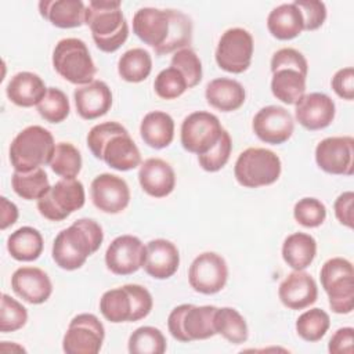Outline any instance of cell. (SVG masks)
I'll use <instances>...</instances> for the list:
<instances>
[{
    "mask_svg": "<svg viewBox=\"0 0 354 354\" xmlns=\"http://www.w3.org/2000/svg\"><path fill=\"white\" fill-rule=\"evenodd\" d=\"M47 87L43 79L33 72L15 73L6 87L8 100L17 106L29 108L37 105L46 95Z\"/></svg>",
    "mask_w": 354,
    "mask_h": 354,
    "instance_id": "27",
    "label": "cell"
},
{
    "mask_svg": "<svg viewBox=\"0 0 354 354\" xmlns=\"http://www.w3.org/2000/svg\"><path fill=\"white\" fill-rule=\"evenodd\" d=\"M318 167L329 174L351 176L354 171V138L350 136L326 137L315 148Z\"/></svg>",
    "mask_w": 354,
    "mask_h": 354,
    "instance_id": "16",
    "label": "cell"
},
{
    "mask_svg": "<svg viewBox=\"0 0 354 354\" xmlns=\"http://www.w3.org/2000/svg\"><path fill=\"white\" fill-rule=\"evenodd\" d=\"M153 88L158 97L163 100H174L183 95L189 87L184 75L174 66H169L156 75Z\"/></svg>",
    "mask_w": 354,
    "mask_h": 354,
    "instance_id": "42",
    "label": "cell"
},
{
    "mask_svg": "<svg viewBox=\"0 0 354 354\" xmlns=\"http://www.w3.org/2000/svg\"><path fill=\"white\" fill-rule=\"evenodd\" d=\"M84 202L83 184L76 178H61L37 201V210L50 221H62L83 207Z\"/></svg>",
    "mask_w": 354,
    "mask_h": 354,
    "instance_id": "10",
    "label": "cell"
},
{
    "mask_svg": "<svg viewBox=\"0 0 354 354\" xmlns=\"http://www.w3.org/2000/svg\"><path fill=\"white\" fill-rule=\"evenodd\" d=\"M100 160L119 171L133 170L141 165V153L126 127L113 133L102 145Z\"/></svg>",
    "mask_w": 354,
    "mask_h": 354,
    "instance_id": "20",
    "label": "cell"
},
{
    "mask_svg": "<svg viewBox=\"0 0 354 354\" xmlns=\"http://www.w3.org/2000/svg\"><path fill=\"white\" fill-rule=\"evenodd\" d=\"M205 97L207 104L214 109L221 112H232L243 105L246 91L238 80L230 77H217L206 84Z\"/></svg>",
    "mask_w": 354,
    "mask_h": 354,
    "instance_id": "28",
    "label": "cell"
},
{
    "mask_svg": "<svg viewBox=\"0 0 354 354\" xmlns=\"http://www.w3.org/2000/svg\"><path fill=\"white\" fill-rule=\"evenodd\" d=\"M14 293L30 304H41L53 293V283L47 272L37 267H19L11 277Z\"/></svg>",
    "mask_w": 354,
    "mask_h": 354,
    "instance_id": "22",
    "label": "cell"
},
{
    "mask_svg": "<svg viewBox=\"0 0 354 354\" xmlns=\"http://www.w3.org/2000/svg\"><path fill=\"white\" fill-rule=\"evenodd\" d=\"M145 245L134 235L116 236L105 252L106 268L115 275H130L144 267Z\"/></svg>",
    "mask_w": 354,
    "mask_h": 354,
    "instance_id": "15",
    "label": "cell"
},
{
    "mask_svg": "<svg viewBox=\"0 0 354 354\" xmlns=\"http://www.w3.org/2000/svg\"><path fill=\"white\" fill-rule=\"evenodd\" d=\"M216 310V306L180 304L174 307L167 317L170 335L181 343L213 337L217 335L214 329Z\"/></svg>",
    "mask_w": 354,
    "mask_h": 354,
    "instance_id": "8",
    "label": "cell"
},
{
    "mask_svg": "<svg viewBox=\"0 0 354 354\" xmlns=\"http://www.w3.org/2000/svg\"><path fill=\"white\" fill-rule=\"evenodd\" d=\"M53 66L61 77L77 86L91 83L97 72L86 43L77 37L61 39L55 44Z\"/></svg>",
    "mask_w": 354,
    "mask_h": 354,
    "instance_id": "6",
    "label": "cell"
},
{
    "mask_svg": "<svg viewBox=\"0 0 354 354\" xmlns=\"http://www.w3.org/2000/svg\"><path fill=\"white\" fill-rule=\"evenodd\" d=\"M282 170L279 156L267 148H246L234 166L236 181L245 188H259L274 184Z\"/></svg>",
    "mask_w": 354,
    "mask_h": 354,
    "instance_id": "7",
    "label": "cell"
},
{
    "mask_svg": "<svg viewBox=\"0 0 354 354\" xmlns=\"http://www.w3.org/2000/svg\"><path fill=\"white\" fill-rule=\"evenodd\" d=\"M152 307V295L147 288L137 283L109 289L100 299V311L112 324L140 321L151 313Z\"/></svg>",
    "mask_w": 354,
    "mask_h": 354,
    "instance_id": "4",
    "label": "cell"
},
{
    "mask_svg": "<svg viewBox=\"0 0 354 354\" xmlns=\"http://www.w3.org/2000/svg\"><path fill=\"white\" fill-rule=\"evenodd\" d=\"M169 30L170 18L167 10L142 7L137 10L133 17V32L141 41L151 46L153 50L165 44Z\"/></svg>",
    "mask_w": 354,
    "mask_h": 354,
    "instance_id": "23",
    "label": "cell"
},
{
    "mask_svg": "<svg viewBox=\"0 0 354 354\" xmlns=\"http://www.w3.org/2000/svg\"><path fill=\"white\" fill-rule=\"evenodd\" d=\"M77 115L84 120H93L108 113L112 106V91L102 80H93L73 91Z\"/></svg>",
    "mask_w": 354,
    "mask_h": 354,
    "instance_id": "25",
    "label": "cell"
},
{
    "mask_svg": "<svg viewBox=\"0 0 354 354\" xmlns=\"http://www.w3.org/2000/svg\"><path fill=\"white\" fill-rule=\"evenodd\" d=\"M272 95L288 105H295L306 94L308 64L306 57L293 47L277 50L271 58Z\"/></svg>",
    "mask_w": 354,
    "mask_h": 354,
    "instance_id": "3",
    "label": "cell"
},
{
    "mask_svg": "<svg viewBox=\"0 0 354 354\" xmlns=\"http://www.w3.org/2000/svg\"><path fill=\"white\" fill-rule=\"evenodd\" d=\"M304 21V30H315L321 28L326 19V6L319 0H295L293 1Z\"/></svg>",
    "mask_w": 354,
    "mask_h": 354,
    "instance_id": "47",
    "label": "cell"
},
{
    "mask_svg": "<svg viewBox=\"0 0 354 354\" xmlns=\"http://www.w3.org/2000/svg\"><path fill=\"white\" fill-rule=\"evenodd\" d=\"M170 66H174L184 75L189 88L195 87L202 80V62L196 53L189 47L176 51L171 57Z\"/></svg>",
    "mask_w": 354,
    "mask_h": 354,
    "instance_id": "44",
    "label": "cell"
},
{
    "mask_svg": "<svg viewBox=\"0 0 354 354\" xmlns=\"http://www.w3.org/2000/svg\"><path fill=\"white\" fill-rule=\"evenodd\" d=\"M253 48V37L246 29L230 28L221 35L214 58L220 69L238 75L250 66Z\"/></svg>",
    "mask_w": 354,
    "mask_h": 354,
    "instance_id": "12",
    "label": "cell"
},
{
    "mask_svg": "<svg viewBox=\"0 0 354 354\" xmlns=\"http://www.w3.org/2000/svg\"><path fill=\"white\" fill-rule=\"evenodd\" d=\"M11 185L14 192L25 201H39L51 187L47 173L41 167L25 173L14 171Z\"/></svg>",
    "mask_w": 354,
    "mask_h": 354,
    "instance_id": "37",
    "label": "cell"
},
{
    "mask_svg": "<svg viewBox=\"0 0 354 354\" xmlns=\"http://www.w3.org/2000/svg\"><path fill=\"white\" fill-rule=\"evenodd\" d=\"M281 303L290 310H303L317 301L318 286L304 270H293L279 285Z\"/></svg>",
    "mask_w": 354,
    "mask_h": 354,
    "instance_id": "21",
    "label": "cell"
},
{
    "mask_svg": "<svg viewBox=\"0 0 354 354\" xmlns=\"http://www.w3.org/2000/svg\"><path fill=\"white\" fill-rule=\"evenodd\" d=\"M138 181L142 191L149 196L165 198L176 187V173L166 160L148 158L140 165Z\"/></svg>",
    "mask_w": 354,
    "mask_h": 354,
    "instance_id": "24",
    "label": "cell"
},
{
    "mask_svg": "<svg viewBox=\"0 0 354 354\" xmlns=\"http://www.w3.org/2000/svg\"><path fill=\"white\" fill-rule=\"evenodd\" d=\"M147 257L144 263L145 272L155 279H167L173 277L180 266V253L177 246L167 239H152L145 245Z\"/></svg>",
    "mask_w": 354,
    "mask_h": 354,
    "instance_id": "26",
    "label": "cell"
},
{
    "mask_svg": "<svg viewBox=\"0 0 354 354\" xmlns=\"http://www.w3.org/2000/svg\"><path fill=\"white\" fill-rule=\"evenodd\" d=\"M41 234L29 225L21 227L7 238V250L18 261L37 260L43 252Z\"/></svg>",
    "mask_w": 354,
    "mask_h": 354,
    "instance_id": "33",
    "label": "cell"
},
{
    "mask_svg": "<svg viewBox=\"0 0 354 354\" xmlns=\"http://www.w3.org/2000/svg\"><path fill=\"white\" fill-rule=\"evenodd\" d=\"M252 129L263 142L279 145L292 137L295 122L289 111L283 106L268 105L254 115Z\"/></svg>",
    "mask_w": 354,
    "mask_h": 354,
    "instance_id": "17",
    "label": "cell"
},
{
    "mask_svg": "<svg viewBox=\"0 0 354 354\" xmlns=\"http://www.w3.org/2000/svg\"><path fill=\"white\" fill-rule=\"evenodd\" d=\"M330 84L340 98L351 101L354 98V69L351 66L339 69L333 75Z\"/></svg>",
    "mask_w": 354,
    "mask_h": 354,
    "instance_id": "49",
    "label": "cell"
},
{
    "mask_svg": "<svg viewBox=\"0 0 354 354\" xmlns=\"http://www.w3.org/2000/svg\"><path fill=\"white\" fill-rule=\"evenodd\" d=\"M123 126L118 122H104L100 124H95L90 129L88 134H87V147L91 151V153L94 155V158L100 159V153H101V148L104 145V142L118 130H120Z\"/></svg>",
    "mask_w": 354,
    "mask_h": 354,
    "instance_id": "48",
    "label": "cell"
},
{
    "mask_svg": "<svg viewBox=\"0 0 354 354\" xmlns=\"http://www.w3.org/2000/svg\"><path fill=\"white\" fill-rule=\"evenodd\" d=\"M127 347L131 354H163L166 337L155 326H140L130 335Z\"/></svg>",
    "mask_w": 354,
    "mask_h": 354,
    "instance_id": "40",
    "label": "cell"
},
{
    "mask_svg": "<svg viewBox=\"0 0 354 354\" xmlns=\"http://www.w3.org/2000/svg\"><path fill=\"white\" fill-rule=\"evenodd\" d=\"M48 166L62 178H76L82 170V155L73 144L57 142Z\"/></svg>",
    "mask_w": 354,
    "mask_h": 354,
    "instance_id": "39",
    "label": "cell"
},
{
    "mask_svg": "<svg viewBox=\"0 0 354 354\" xmlns=\"http://www.w3.org/2000/svg\"><path fill=\"white\" fill-rule=\"evenodd\" d=\"M167 12L170 18L169 36L165 44L155 50L156 55H166L170 53H176L181 48H187L192 41L191 19L184 12L177 10H167Z\"/></svg>",
    "mask_w": 354,
    "mask_h": 354,
    "instance_id": "36",
    "label": "cell"
},
{
    "mask_svg": "<svg viewBox=\"0 0 354 354\" xmlns=\"http://www.w3.org/2000/svg\"><path fill=\"white\" fill-rule=\"evenodd\" d=\"M267 29L278 40H292L304 30V21L295 3H283L272 8L267 17Z\"/></svg>",
    "mask_w": 354,
    "mask_h": 354,
    "instance_id": "30",
    "label": "cell"
},
{
    "mask_svg": "<svg viewBox=\"0 0 354 354\" xmlns=\"http://www.w3.org/2000/svg\"><path fill=\"white\" fill-rule=\"evenodd\" d=\"M28 321L26 308L8 296L7 293L1 295V310H0V332L8 333L15 332L25 326Z\"/></svg>",
    "mask_w": 354,
    "mask_h": 354,
    "instance_id": "43",
    "label": "cell"
},
{
    "mask_svg": "<svg viewBox=\"0 0 354 354\" xmlns=\"http://www.w3.org/2000/svg\"><path fill=\"white\" fill-rule=\"evenodd\" d=\"M55 149L53 134L37 124L19 131L10 145V162L14 171H30L50 165Z\"/></svg>",
    "mask_w": 354,
    "mask_h": 354,
    "instance_id": "5",
    "label": "cell"
},
{
    "mask_svg": "<svg viewBox=\"0 0 354 354\" xmlns=\"http://www.w3.org/2000/svg\"><path fill=\"white\" fill-rule=\"evenodd\" d=\"M223 126L218 118L206 111H196L184 118L180 129V141L185 151L203 155L220 140Z\"/></svg>",
    "mask_w": 354,
    "mask_h": 354,
    "instance_id": "11",
    "label": "cell"
},
{
    "mask_svg": "<svg viewBox=\"0 0 354 354\" xmlns=\"http://www.w3.org/2000/svg\"><path fill=\"white\" fill-rule=\"evenodd\" d=\"M228 267L220 254L203 252L189 266L188 282L191 288L202 295L218 293L227 283Z\"/></svg>",
    "mask_w": 354,
    "mask_h": 354,
    "instance_id": "14",
    "label": "cell"
},
{
    "mask_svg": "<svg viewBox=\"0 0 354 354\" xmlns=\"http://www.w3.org/2000/svg\"><path fill=\"white\" fill-rule=\"evenodd\" d=\"M321 285L328 295L329 307L336 314H350L354 308V268L344 257H332L319 272Z\"/></svg>",
    "mask_w": 354,
    "mask_h": 354,
    "instance_id": "9",
    "label": "cell"
},
{
    "mask_svg": "<svg viewBox=\"0 0 354 354\" xmlns=\"http://www.w3.org/2000/svg\"><path fill=\"white\" fill-rule=\"evenodd\" d=\"M214 329L217 335L234 344H241L248 340L249 329L243 315L232 307H221L214 313Z\"/></svg>",
    "mask_w": 354,
    "mask_h": 354,
    "instance_id": "35",
    "label": "cell"
},
{
    "mask_svg": "<svg viewBox=\"0 0 354 354\" xmlns=\"http://www.w3.org/2000/svg\"><path fill=\"white\" fill-rule=\"evenodd\" d=\"M231 151H232V140H231L230 133L224 129L217 144L209 152L198 156L199 166L203 170L210 171V173L218 171L220 169H223L227 165Z\"/></svg>",
    "mask_w": 354,
    "mask_h": 354,
    "instance_id": "46",
    "label": "cell"
},
{
    "mask_svg": "<svg viewBox=\"0 0 354 354\" xmlns=\"http://www.w3.org/2000/svg\"><path fill=\"white\" fill-rule=\"evenodd\" d=\"M330 326V318L322 308H310L296 319V332L306 342L321 340Z\"/></svg>",
    "mask_w": 354,
    "mask_h": 354,
    "instance_id": "38",
    "label": "cell"
},
{
    "mask_svg": "<svg viewBox=\"0 0 354 354\" xmlns=\"http://www.w3.org/2000/svg\"><path fill=\"white\" fill-rule=\"evenodd\" d=\"M18 207L6 196L0 198V230H6L18 220Z\"/></svg>",
    "mask_w": 354,
    "mask_h": 354,
    "instance_id": "52",
    "label": "cell"
},
{
    "mask_svg": "<svg viewBox=\"0 0 354 354\" xmlns=\"http://www.w3.org/2000/svg\"><path fill=\"white\" fill-rule=\"evenodd\" d=\"M152 71L151 54L141 48H130L123 53L118 61L119 76L129 83H140L145 80Z\"/></svg>",
    "mask_w": 354,
    "mask_h": 354,
    "instance_id": "34",
    "label": "cell"
},
{
    "mask_svg": "<svg viewBox=\"0 0 354 354\" xmlns=\"http://www.w3.org/2000/svg\"><path fill=\"white\" fill-rule=\"evenodd\" d=\"M142 141L155 149L166 148L174 138V120L163 111L148 112L140 124Z\"/></svg>",
    "mask_w": 354,
    "mask_h": 354,
    "instance_id": "31",
    "label": "cell"
},
{
    "mask_svg": "<svg viewBox=\"0 0 354 354\" xmlns=\"http://www.w3.org/2000/svg\"><path fill=\"white\" fill-rule=\"evenodd\" d=\"M317 241L306 232H293L282 243V259L293 270H306L315 259Z\"/></svg>",
    "mask_w": 354,
    "mask_h": 354,
    "instance_id": "32",
    "label": "cell"
},
{
    "mask_svg": "<svg viewBox=\"0 0 354 354\" xmlns=\"http://www.w3.org/2000/svg\"><path fill=\"white\" fill-rule=\"evenodd\" d=\"M102 241V227L95 220L79 218L55 236L51 249L53 260L62 270H77L100 249Z\"/></svg>",
    "mask_w": 354,
    "mask_h": 354,
    "instance_id": "1",
    "label": "cell"
},
{
    "mask_svg": "<svg viewBox=\"0 0 354 354\" xmlns=\"http://www.w3.org/2000/svg\"><path fill=\"white\" fill-rule=\"evenodd\" d=\"M39 11L44 19L61 29L82 26L86 17L82 0H43L39 3Z\"/></svg>",
    "mask_w": 354,
    "mask_h": 354,
    "instance_id": "29",
    "label": "cell"
},
{
    "mask_svg": "<svg viewBox=\"0 0 354 354\" xmlns=\"http://www.w3.org/2000/svg\"><path fill=\"white\" fill-rule=\"evenodd\" d=\"M36 108L39 115L48 123L64 122L71 111L66 94L57 87H48L44 98L36 105Z\"/></svg>",
    "mask_w": 354,
    "mask_h": 354,
    "instance_id": "41",
    "label": "cell"
},
{
    "mask_svg": "<svg viewBox=\"0 0 354 354\" xmlns=\"http://www.w3.org/2000/svg\"><path fill=\"white\" fill-rule=\"evenodd\" d=\"M105 328L90 313L72 318L62 339V350L66 354H97L104 343Z\"/></svg>",
    "mask_w": 354,
    "mask_h": 354,
    "instance_id": "13",
    "label": "cell"
},
{
    "mask_svg": "<svg viewBox=\"0 0 354 354\" xmlns=\"http://www.w3.org/2000/svg\"><path fill=\"white\" fill-rule=\"evenodd\" d=\"M91 201L94 206L108 214L123 212L130 203V188L127 183L111 173L98 174L90 187Z\"/></svg>",
    "mask_w": 354,
    "mask_h": 354,
    "instance_id": "18",
    "label": "cell"
},
{
    "mask_svg": "<svg viewBox=\"0 0 354 354\" xmlns=\"http://www.w3.org/2000/svg\"><path fill=\"white\" fill-rule=\"evenodd\" d=\"M295 105L296 120L307 130H322L335 119V102L325 93L304 94Z\"/></svg>",
    "mask_w": 354,
    "mask_h": 354,
    "instance_id": "19",
    "label": "cell"
},
{
    "mask_svg": "<svg viewBox=\"0 0 354 354\" xmlns=\"http://www.w3.org/2000/svg\"><path fill=\"white\" fill-rule=\"evenodd\" d=\"M353 336H354V329L351 326L339 328L329 340L328 351L330 354H351Z\"/></svg>",
    "mask_w": 354,
    "mask_h": 354,
    "instance_id": "50",
    "label": "cell"
},
{
    "mask_svg": "<svg viewBox=\"0 0 354 354\" xmlns=\"http://www.w3.org/2000/svg\"><path fill=\"white\" fill-rule=\"evenodd\" d=\"M84 24L90 28L95 46L104 53H115L129 37V24L116 0H91L86 6Z\"/></svg>",
    "mask_w": 354,
    "mask_h": 354,
    "instance_id": "2",
    "label": "cell"
},
{
    "mask_svg": "<svg viewBox=\"0 0 354 354\" xmlns=\"http://www.w3.org/2000/svg\"><path fill=\"white\" fill-rule=\"evenodd\" d=\"M353 203H354V194L351 191H346L337 196L335 201L333 209L337 221L348 228H353L354 218H353Z\"/></svg>",
    "mask_w": 354,
    "mask_h": 354,
    "instance_id": "51",
    "label": "cell"
},
{
    "mask_svg": "<svg viewBox=\"0 0 354 354\" xmlns=\"http://www.w3.org/2000/svg\"><path fill=\"white\" fill-rule=\"evenodd\" d=\"M293 217L300 225L306 228H315L325 221L326 207L317 198H303L296 202L293 207Z\"/></svg>",
    "mask_w": 354,
    "mask_h": 354,
    "instance_id": "45",
    "label": "cell"
}]
</instances>
